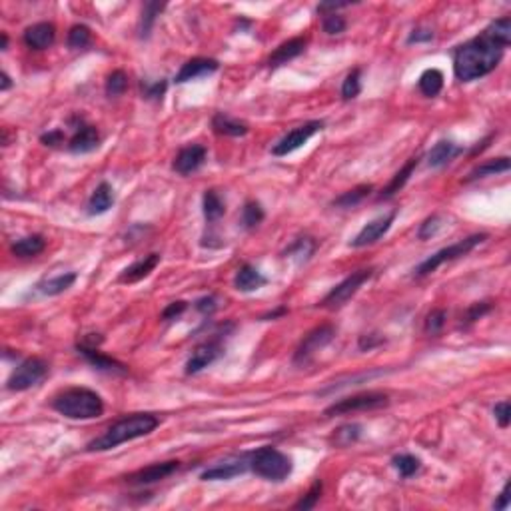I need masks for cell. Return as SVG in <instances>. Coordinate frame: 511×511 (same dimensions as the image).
I'll use <instances>...</instances> for the list:
<instances>
[{
	"mask_svg": "<svg viewBox=\"0 0 511 511\" xmlns=\"http://www.w3.org/2000/svg\"><path fill=\"white\" fill-rule=\"evenodd\" d=\"M503 57V48L493 42L483 30L479 37L457 46L454 52V72L457 80L472 82L493 72Z\"/></svg>",
	"mask_w": 511,
	"mask_h": 511,
	"instance_id": "6da1fadb",
	"label": "cell"
},
{
	"mask_svg": "<svg viewBox=\"0 0 511 511\" xmlns=\"http://www.w3.org/2000/svg\"><path fill=\"white\" fill-rule=\"evenodd\" d=\"M158 417L152 414H134V416L122 417L120 421H116L110 425L100 437L92 439L86 450L88 452H106V450H114L120 443L132 441L136 437H144L152 434L158 428Z\"/></svg>",
	"mask_w": 511,
	"mask_h": 511,
	"instance_id": "7a4b0ae2",
	"label": "cell"
},
{
	"mask_svg": "<svg viewBox=\"0 0 511 511\" xmlns=\"http://www.w3.org/2000/svg\"><path fill=\"white\" fill-rule=\"evenodd\" d=\"M52 408L70 419H94L104 414L102 398L88 388H68L52 399Z\"/></svg>",
	"mask_w": 511,
	"mask_h": 511,
	"instance_id": "3957f363",
	"label": "cell"
},
{
	"mask_svg": "<svg viewBox=\"0 0 511 511\" xmlns=\"http://www.w3.org/2000/svg\"><path fill=\"white\" fill-rule=\"evenodd\" d=\"M250 470L268 481H284L285 477L292 474L294 463L280 450L264 445L250 454Z\"/></svg>",
	"mask_w": 511,
	"mask_h": 511,
	"instance_id": "277c9868",
	"label": "cell"
},
{
	"mask_svg": "<svg viewBox=\"0 0 511 511\" xmlns=\"http://www.w3.org/2000/svg\"><path fill=\"white\" fill-rule=\"evenodd\" d=\"M485 240H488V234H472V236H468V238H463V240L455 242V244H452V246L441 248V250L436 252L434 256H430L425 262H421V264L417 265L416 276L417 278H421V276H428V274L436 272L437 268H439L441 264L452 262V260H457V258H461V256L470 254L474 248H477L479 244H483Z\"/></svg>",
	"mask_w": 511,
	"mask_h": 511,
	"instance_id": "5b68a950",
	"label": "cell"
},
{
	"mask_svg": "<svg viewBox=\"0 0 511 511\" xmlns=\"http://www.w3.org/2000/svg\"><path fill=\"white\" fill-rule=\"evenodd\" d=\"M388 403H390V396L383 392H363V394H356L350 398L338 399L336 403L325 408L323 416L334 417L343 416V414H354V412H368V410L385 408Z\"/></svg>",
	"mask_w": 511,
	"mask_h": 511,
	"instance_id": "8992f818",
	"label": "cell"
},
{
	"mask_svg": "<svg viewBox=\"0 0 511 511\" xmlns=\"http://www.w3.org/2000/svg\"><path fill=\"white\" fill-rule=\"evenodd\" d=\"M372 276H374V270L372 268L358 270V272L350 274L343 282H340V284L334 285L330 290V294L320 302V308H325V310H338V308H341Z\"/></svg>",
	"mask_w": 511,
	"mask_h": 511,
	"instance_id": "52a82bcc",
	"label": "cell"
},
{
	"mask_svg": "<svg viewBox=\"0 0 511 511\" xmlns=\"http://www.w3.org/2000/svg\"><path fill=\"white\" fill-rule=\"evenodd\" d=\"M48 374V365L46 361L40 360V358H28L22 363L17 365V370L10 374V378L6 381V388L10 392H24V390H30L34 388L37 383H40L44 376Z\"/></svg>",
	"mask_w": 511,
	"mask_h": 511,
	"instance_id": "ba28073f",
	"label": "cell"
},
{
	"mask_svg": "<svg viewBox=\"0 0 511 511\" xmlns=\"http://www.w3.org/2000/svg\"><path fill=\"white\" fill-rule=\"evenodd\" d=\"M334 336H336V330H334V325H330V323H323V325L314 328V330L300 341V345H298V350H296V354H294V363H296V365L308 363V361L316 356V352H320L323 345H328L330 341L334 340Z\"/></svg>",
	"mask_w": 511,
	"mask_h": 511,
	"instance_id": "9c48e42d",
	"label": "cell"
},
{
	"mask_svg": "<svg viewBox=\"0 0 511 511\" xmlns=\"http://www.w3.org/2000/svg\"><path fill=\"white\" fill-rule=\"evenodd\" d=\"M322 128H323L322 120H310V122H305L302 126H296L294 130H290V132L285 134L278 144H274L272 154H274V156H288V154H292L294 150L302 148L303 144H305L314 134L320 132Z\"/></svg>",
	"mask_w": 511,
	"mask_h": 511,
	"instance_id": "30bf717a",
	"label": "cell"
},
{
	"mask_svg": "<svg viewBox=\"0 0 511 511\" xmlns=\"http://www.w3.org/2000/svg\"><path fill=\"white\" fill-rule=\"evenodd\" d=\"M246 470H250V454L244 455H232L226 457L224 461H218L216 465L208 468L206 472H202V479L204 481H216V479H232L236 475H242Z\"/></svg>",
	"mask_w": 511,
	"mask_h": 511,
	"instance_id": "8fae6325",
	"label": "cell"
},
{
	"mask_svg": "<svg viewBox=\"0 0 511 511\" xmlns=\"http://www.w3.org/2000/svg\"><path fill=\"white\" fill-rule=\"evenodd\" d=\"M180 470V461H162V463H152L148 468H142L134 474L126 475V481L130 485H150V483H158L172 474H176Z\"/></svg>",
	"mask_w": 511,
	"mask_h": 511,
	"instance_id": "7c38bea8",
	"label": "cell"
},
{
	"mask_svg": "<svg viewBox=\"0 0 511 511\" xmlns=\"http://www.w3.org/2000/svg\"><path fill=\"white\" fill-rule=\"evenodd\" d=\"M394 220H396V212H390L385 216H379L376 220H372L370 224H365V226L361 228V232L350 242V246L365 248L376 244L383 234H388V230L392 228Z\"/></svg>",
	"mask_w": 511,
	"mask_h": 511,
	"instance_id": "4fadbf2b",
	"label": "cell"
},
{
	"mask_svg": "<svg viewBox=\"0 0 511 511\" xmlns=\"http://www.w3.org/2000/svg\"><path fill=\"white\" fill-rule=\"evenodd\" d=\"M76 350H78V354H82V356L86 358V361H88L90 365H94L96 370H100V372H106V374H120V376L128 372L124 363H120V361L104 356L102 352H98L96 345H90V343L80 341V343L76 345Z\"/></svg>",
	"mask_w": 511,
	"mask_h": 511,
	"instance_id": "5bb4252c",
	"label": "cell"
},
{
	"mask_svg": "<svg viewBox=\"0 0 511 511\" xmlns=\"http://www.w3.org/2000/svg\"><path fill=\"white\" fill-rule=\"evenodd\" d=\"M24 44L32 50H46L57 40V28L50 22H37L24 30Z\"/></svg>",
	"mask_w": 511,
	"mask_h": 511,
	"instance_id": "9a60e30c",
	"label": "cell"
},
{
	"mask_svg": "<svg viewBox=\"0 0 511 511\" xmlns=\"http://www.w3.org/2000/svg\"><path fill=\"white\" fill-rule=\"evenodd\" d=\"M206 148L204 146H200V144H190L186 148H182V150L178 152V156L174 158V170L178 172V174H182V176H188L192 172H196L202 164H204V160H206Z\"/></svg>",
	"mask_w": 511,
	"mask_h": 511,
	"instance_id": "2e32d148",
	"label": "cell"
},
{
	"mask_svg": "<svg viewBox=\"0 0 511 511\" xmlns=\"http://www.w3.org/2000/svg\"><path fill=\"white\" fill-rule=\"evenodd\" d=\"M222 354V345L220 341H206L202 345H198L192 356L186 361V374L188 376H194L198 372H202L204 368H208L212 361L216 360L218 356Z\"/></svg>",
	"mask_w": 511,
	"mask_h": 511,
	"instance_id": "e0dca14e",
	"label": "cell"
},
{
	"mask_svg": "<svg viewBox=\"0 0 511 511\" xmlns=\"http://www.w3.org/2000/svg\"><path fill=\"white\" fill-rule=\"evenodd\" d=\"M218 60H212V58H192L186 64H182V68L178 70V74L174 76V82L176 84H184L190 80H196L200 76L212 74L218 70Z\"/></svg>",
	"mask_w": 511,
	"mask_h": 511,
	"instance_id": "ac0fdd59",
	"label": "cell"
},
{
	"mask_svg": "<svg viewBox=\"0 0 511 511\" xmlns=\"http://www.w3.org/2000/svg\"><path fill=\"white\" fill-rule=\"evenodd\" d=\"M98 144H100V136H98V130L94 126L78 124L74 136L68 142V150L74 152V154H86V152L96 150Z\"/></svg>",
	"mask_w": 511,
	"mask_h": 511,
	"instance_id": "d6986e66",
	"label": "cell"
},
{
	"mask_svg": "<svg viewBox=\"0 0 511 511\" xmlns=\"http://www.w3.org/2000/svg\"><path fill=\"white\" fill-rule=\"evenodd\" d=\"M158 264H160V254H148V256H144L142 260H138V262H134L132 265H128V268L120 274L118 280H120L122 284H136V282L148 278L152 272H154V268Z\"/></svg>",
	"mask_w": 511,
	"mask_h": 511,
	"instance_id": "ffe728a7",
	"label": "cell"
},
{
	"mask_svg": "<svg viewBox=\"0 0 511 511\" xmlns=\"http://www.w3.org/2000/svg\"><path fill=\"white\" fill-rule=\"evenodd\" d=\"M303 50H305V38L302 37L290 38V40L282 42V44L270 54V58H268V66H270V68H278V66L285 64L288 60H294V58L300 57Z\"/></svg>",
	"mask_w": 511,
	"mask_h": 511,
	"instance_id": "44dd1931",
	"label": "cell"
},
{
	"mask_svg": "<svg viewBox=\"0 0 511 511\" xmlns=\"http://www.w3.org/2000/svg\"><path fill=\"white\" fill-rule=\"evenodd\" d=\"M264 276L254 268V265L244 264L238 272H236V276H234V288L238 290V292H256V290H260L262 285H265Z\"/></svg>",
	"mask_w": 511,
	"mask_h": 511,
	"instance_id": "7402d4cb",
	"label": "cell"
},
{
	"mask_svg": "<svg viewBox=\"0 0 511 511\" xmlns=\"http://www.w3.org/2000/svg\"><path fill=\"white\" fill-rule=\"evenodd\" d=\"M459 154H463V148L461 146H457L454 142H450V140H441V142H437L436 146L432 148V152L428 154V164L432 166V168H441V166H445V164H450L454 158H457Z\"/></svg>",
	"mask_w": 511,
	"mask_h": 511,
	"instance_id": "603a6c76",
	"label": "cell"
},
{
	"mask_svg": "<svg viewBox=\"0 0 511 511\" xmlns=\"http://www.w3.org/2000/svg\"><path fill=\"white\" fill-rule=\"evenodd\" d=\"M112 204H114L112 188H110L108 182H102V184L96 186V190L92 192V196H90V200H88V214H90V216H100V214H104V212H108V210L112 208Z\"/></svg>",
	"mask_w": 511,
	"mask_h": 511,
	"instance_id": "cb8c5ba5",
	"label": "cell"
},
{
	"mask_svg": "<svg viewBox=\"0 0 511 511\" xmlns=\"http://www.w3.org/2000/svg\"><path fill=\"white\" fill-rule=\"evenodd\" d=\"M212 128H214V132L216 134L234 136V138L246 136L248 134V124L240 122V120H236V118H230V116L224 112L214 114V118H212Z\"/></svg>",
	"mask_w": 511,
	"mask_h": 511,
	"instance_id": "d4e9b609",
	"label": "cell"
},
{
	"mask_svg": "<svg viewBox=\"0 0 511 511\" xmlns=\"http://www.w3.org/2000/svg\"><path fill=\"white\" fill-rule=\"evenodd\" d=\"M46 248V240L44 236L40 234H32V236H26V238H20L17 242H12L10 252L17 256V258H34L40 252H44Z\"/></svg>",
	"mask_w": 511,
	"mask_h": 511,
	"instance_id": "484cf974",
	"label": "cell"
},
{
	"mask_svg": "<svg viewBox=\"0 0 511 511\" xmlns=\"http://www.w3.org/2000/svg\"><path fill=\"white\" fill-rule=\"evenodd\" d=\"M419 156H414V158H410L408 162H405V166L401 168V170L392 178V182L385 186V188L381 190V194H379V200H383V198H392L394 194H398L399 190L405 186V182L410 180V176L414 174V170L417 168V164H419Z\"/></svg>",
	"mask_w": 511,
	"mask_h": 511,
	"instance_id": "4316f807",
	"label": "cell"
},
{
	"mask_svg": "<svg viewBox=\"0 0 511 511\" xmlns=\"http://www.w3.org/2000/svg\"><path fill=\"white\" fill-rule=\"evenodd\" d=\"M74 282H76V274L74 272H68V274H60V276H57V278L42 280L37 288H38V292H40V294H44V296H58V294L66 292L68 288H72Z\"/></svg>",
	"mask_w": 511,
	"mask_h": 511,
	"instance_id": "83f0119b",
	"label": "cell"
},
{
	"mask_svg": "<svg viewBox=\"0 0 511 511\" xmlns=\"http://www.w3.org/2000/svg\"><path fill=\"white\" fill-rule=\"evenodd\" d=\"M510 158L508 156H501V158H493V160H488L483 164H479L477 168L470 172V176L465 178L468 182H474V180H479V178H485V176H493V174H501V172L510 170Z\"/></svg>",
	"mask_w": 511,
	"mask_h": 511,
	"instance_id": "f1b7e54d",
	"label": "cell"
},
{
	"mask_svg": "<svg viewBox=\"0 0 511 511\" xmlns=\"http://www.w3.org/2000/svg\"><path fill=\"white\" fill-rule=\"evenodd\" d=\"M485 32H488V37L493 38V42L497 46H501L505 50L511 42V19L510 17H501V19L493 20L492 24L485 28Z\"/></svg>",
	"mask_w": 511,
	"mask_h": 511,
	"instance_id": "f546056e",
	"label": "cell"
},
{
	"mask_svg": "<svg viewBox=\"0 0 511 511\" xmlns=\"http://www.w3.org/2000/svg\"><path fill=\"white\" fill-rule=\"evenodd\" d=\"M417 88H419V92L423 96H428V98H434L441 92V88H443V74L437 70V68H430V70H425L423 74L419 76V82H417Z\"/></svg>",
	"mask_w": 511,
	"mask_h": 511,
	"instance_id": "4dcf8cb0",
	"label": "cell"
},
{
	"mask_svg": "<svg viewBox=\"0 0 511 511\" xmlns=\"http://www.w3.org/2000/svg\"><path fill=\"white\" fill-rule=\"evenodd\" d=\"M166 4L160 2H146L142 8V19H140V38H148L152 32V26L158 19V14L164 10Z\"/></svg>",
	"mask_w": 511,
	"mask_h": 511,
	"instance_id": "1f68e13d",
	"label": "cell"
},
{
	"mask_svg": "<svg viewBox=\"0 0 511 511\" xmlns=\"http://www.w3.org/2000/svg\"><path fill=\"white\" fill-rule=\"evenodd\" d=\"M224 212H226V208H224V202L218 196V192L216 190H208L204 194V216H206V220L208 222H216L218 218L224 216Z\"/></svg>",
	"mask_w": 511,
	"mask_h": 511,
	"instance_id": "d6a6232c",
	"label": "cell"
},
{
	"mask_svg": "<svg viewBox=\"0 0 511 511\" xmlns=\"http://www.w3.org/2000/svg\"><path fill=\"white\" fill-rule=\"evenodd\" d=\"M370 192H372V186H370V184H363V186H358V188L348 190V192L341 194L340 198L334 200V206H340V208H354V206L360 204L361 200H363Z\"/></svg>",
	"mask_w": 511,
	"mask_h": 511,
	"instance_id": "836d02e7",
	"label": "cell"
},
{
	"mask_svg": "<svg viewBox=\"0 0 511 511\" xmlns=\"http://www.w3.org/2000/svg\"><path fill=\"white\" fill-rule=\"evenodd\" d=\"M361 434V428L358 423H348V425H341L336 430V434L332 437V441H334V445H338V448H348V445H352L354 441H358V437Z\"/></svg>",
	"mask_w": 511,
	"mask_h": 511,
	"instance_id": "e575fe53",
	"label": "cell"
},
{
	"mask_svg": "<svg viewBox=\"0 0 511 511\" xmlns=\"http://www.w3.org/2000/svg\"><path fill=\"white\" fill-rule=\"evenodd\" d=\"M316 250V244L312 238H300L292 246L285 250V258H296L298 262H305Z\"/></svg>",
	"mask_w": 511,
	"mask_h": 511,
	"instance_id": "d590c367",
	"label": "cell"
},
{
	"mask_svg": "<svg viewBox=\"0 0 511 511\" xmlns=\"http://www.w3.org/2000/svg\"><path fill=\"white\" fill-rule=\"evenodd\" d=\"M392 463H394V468L398 470L401 477H412V475L416 474V472H419V468H421V461L417 459L416 455L410 454L396 455V457L392 459Z\"/></svg>",
	"mask_w": 511,
	"mask_h": 511,
	"instance_id": "8d00e7d4",
	"label": "cell"
},
{
	"mask_svg": "<svg viewBox=\"0 0 511 511\" xmlns=\"http://www.w3.org/2000/svg\"><path fill=\"white\" fill-rule=\"evenodd\" d=\"M68 46L70 48H86L90 42H92V32H90V28L88 26H84V24H74L70 30H68Z\"/></svg>",
	"mask_w": 511,
	"mask_h": 511,
	"instance_id": "74e56055",
	"label": "cell"
},
{
	"mask_svg": "<svg viewBox=\"0 0 511 511\" xmlns=\"http://www.w3.org/2000/svg\"><path fill=\"white\" fill-rule=\"evenodd\" d=\"M360 68H354L350 74L345 76L343 84H341V98L343 100H354L356 96L361 92V80H360Z\"/></svg>",
	"mask_w": 511,
	"mask_h": 511,
	"instance_id": "f35d334b",
	"label": "cell"
},
{
	"mask_svg": "<svg viewBox=\"0 0 511 511\" xmlns=\"http://www.w3.org/2000/svg\"><path fill=\"white\" fill-rule=\"evenodd\" d=\"M264 220V210L262 206L258 204V202H246L244 204V210H242V224L248 230H252V228H256L260 222Z\"/></svg>",
	"mask_w": 511,
	"mask_h": 511,
	"instance_id": "ab89813d",
	"label": "cell"
},
{
	"mask_svg": "<svg viewBox=\"0 0 511 511\" xmlns=\"http://www.w3.org/2000/svg\"><path fill=\"white\" fill-rule=\"evenodd\" d=\"M126 88H128V76H126V72L114 70L112 74L108 76V80H106V94L110 96V98H116V96L124 94Z\"/></svg>",
	"mask_w": 511,
	"mask_h": 511,
	"instance_id": "60d3db41",
	"label": "cell"
},
{
	"mask_svg": "<svg viewBox=\"0 0 511 511\" xmlns=\"http://www.w3.org/2000/svg\"><path fill=\"white\" fill-rule=\"evenodd\" d=\"M445 320H448V312H445V310H441V308L432 310V312L428 314V318H425V323H423L425 334H430V336H437V334L443 330Z\"/></svg>",
	"mask_w": 511,
	"mask_h": 511,
	"instance_id": "b9f144b4",
	"label": "cell"
},
{
	"mask_svg": "<svg viewBox=\"0 0 511 511\" xmlns=\"http://www.w3.org/2000/svg\"><path fill=\"white\" fill-rule=\"evenodd\" d=\"M322 490H323V485H322V481L318 479L312 488H310V492L305 493L303 495L302 499L294 505L296 510H312V508H316V503L320 501V495H322Z\"/></svg>",
	"mask_w": 511,
	"mask_h": 511,
	"instance_id": "7bdbcfd3",
	"label": "cell"
},
{
	"mask_svg": "<svg viewBox=\"0 0 511 511\" xmlns=\"http://www.w3.org/2000/svg\"><path fill=\"white\" fill-rule=\"evenodd\" d=\"M322 26H323V32H328V34H341L343 30H345V19L343 17H340L338 12L336 14H325L323 17V22H322Z\"/></svg>",
	"mask_w": 511,
	"mask_h": 511,
	"instance_id": "ee69618b",
	"label": "cell"
},
{
	"mask_svg": "<svg viewBox=\"0 0 511 511\" xmlns=\"http://www.w3.org/2000/svg\"><path fill=\"white\" fill-rule=\"evenodd\" d=\"M166 92V82L158 80V82H142V94L148 100H162V96Z\"/></svg>",
	"mask_w": 511,
	"mask_h": 511,
	"instance_id": "f6af8a7d",
	"label": "cell"
},
{
	"mask_svg": "<svg viewBox=\"0 0 511 511\" xmlns=\"http://www.w3.org/2000/svg\"><path fill=\"white\" fill-rule=\"evenodd\" d=\"M441 220H439V216L434 214V216H430L421 226H419V232H417V236H419V240H428V238H432L434 234H437V230H439V224Z\"/></svg>",
	"mask_w": 511,
	"mask_h": 511,
	"instance_id": "bcb514c9",
	"label": "cell"
},
{
	"mask_svg": "<svg viewBox=\"0 0 511 511\" xmlns=\"http://www.w3.org/2000/svg\"><path fill=\"white\" fill-rule=\"evenodd\" d=\"M493 416L497 419L499 428H508L511 421V405L510 401H499L495 408H493Z\"/></svg>",
	"mask_w": 511,
	"mask_h": 511,
	"instance_id": "7dc6e473",
	"label": "cell"
},
{
	"mask_svg": "<svg viewBox=\"0 0 511 511\" xmlns=\"http://www.w3.org/2000/svg\"><path fill=\"white\" fill-rule=\"evenodd\" d=\"M186 308H188V303L182 302V300H178V302H172L170 305H166V308H164V312H162V320H166V322H170V320H176L178 316H182V314L186 312Z\"/></svg>",
	"mask_w": 511,
	"mask_h": 511,
	"instance_id": "c3c4849f",
	"label": "cell"
},
{
	"mask_svg": "<svg viewBox=\"0 0 511 511\" xmlns=\"http://www.w3.org/2000/svg\"><path fill=\"white\" fill-rule=\"evenodd\" d=\"M490 310H492V303L488 302L474 303V305L468 310V314H465V323H474L475 320H479L481 316H485Z\"/></svg>",
	"mask_w": 511,
	"mask_h": 511,
	"instance_id": "681fc988",
	"label": "cell"
},
{
	"mask_svg": "<svg viewBox=\"0 0 511 511\" xmlns=\"http://www.w3.org/2000/svg\"><path fill=\"white\" fill-rule=\"evenodd\" d=\"M434 38V32L430 30V28H417L414 30L410 38H408V44H414V42H428V40H432Z\"/></svg>",
	"mask_w": 511,
	"mask_h": 511,
	"instance_id": "f907efd6",
	"label": "cell"
},
{
	"mask_svg": "<svg viewBox=\"0 0 511 511\" xmlns=\"http://www.w3.org/2000/svg\"><path fill=\"white\" fill-rule=\"evenodd\" d=\"M508 505H510V481L503 485V490L499 493V497H497V501L493 503V510H508Z\"/></svg>",
	"mask_w": 511,
	"mask_h": 511,
	"instance_id": "816d5d0a",
	"label": "cell"
},
{
	"mask_svg": "<svg viewBox=\"0 0 511 511\" xmlns=\"http://www.w3.org/2000/svg\"><path fill=\"white\" fill-rule=\"evenodd\" d=\"M345 6H350V2H322L318 6V12H322V14H336V10L345 8Z\"/></svg>",
	"mask_w": 511,
	"mask_h": 511,
	"instance_id": "f5cc1de1",
	"label": "cell"
},
{
	"mask_svg": "<svg viewBox=\"0 0 511 511\" xmlns=\"http://www.w3.org/2000/svg\"><path fill=\"white\" fill-rule=\"evenodd\" d=\"M196 310L202 312V314H212V312L216 310V298H212V296L200 298V300L196 302Z\"/></svg>",
	"mask_w": 511,
	"mask_h": 511,
	"instance_id": "db71d44e",
	"label": "cell"
},
{
	"mask_svg": "<svg viewBox=\"0 0 511 511\" xmlns=\"http://www.w3.org/2000/svg\"><path fill=\"white\" fill-rule=\"evenodd\" d=\"M40 140H42L46 146H57V144L62 142V132H60V130H54V132L42 134V136H40Z\"/></svg>",
	"mask_w": 511,
	"mask_h": 511,
	"instance_id": "11a10c76",
	"label": "cell"
},
{
	"mask_svg": "<svg viewBox=\"0 0 511 511\" xmlns=\"http://www.w3.org/2000/svg\"><path fill=\"white\" fill-rule=\"evenodd\" d=\"M379 343H383V338H376V336H361L360 338V348L361 350H372Z\"/></svg>",
	"mask_w": 511,
	"mask_h": 511,
	"instance_id": "9f6ffc18",
	"label": "cell"
},
{
	"mask_svg": "<svg viewBox=\"0 0 511 511\" xmlns=\"http://www.w3.org/2000/svg\"><path fill=\"white\" fill-rule=\"evenodd\" d=\"M2 84H0V90L4 92V90H8L10 86H12V82H10V76L6 74V72H2Z\"/></svg>",
	"mask_w": 511,
	"mask_h": 511,
	"instance_id": "6f0895ef",
	"label": "cell"
},
{
	"mask_svg": "<svg viewBox=\"0 0 511 511\" xmlns=\"http://www.w3.org/2000/svg\"><path fill=\"white\" fill-rule=\"evenodd\" d=\"M8 48V37H6V32H2V50H6Z\"/></svg>",
	"mask_w": 511,
	"mask_h": 511,
	"instance_id": "680465c9",
	"label": "cell"
}]
</instances>
